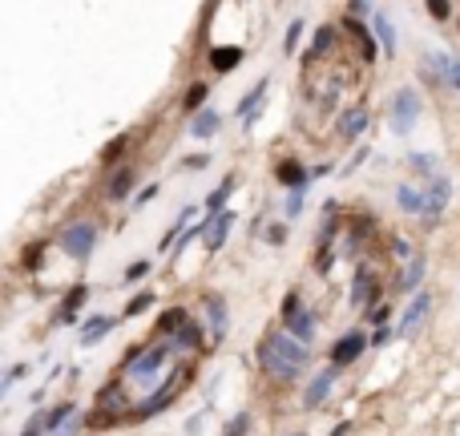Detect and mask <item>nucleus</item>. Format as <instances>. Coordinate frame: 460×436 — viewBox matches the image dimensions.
<instances>
[{
  "label": "nucleus",
  "instance_id": "obj_1",
  "mask_svg": "<svg viewBox=\"0 0 460 436\" xmlns=\"http://www.w3.org/2000/svg\"><path fill=\"white\" fill-rule=\"evenodd\" d=\"M259 363L271 368L274 376H299V368L307 363V348L303 339L291 344V336H267L259 344Z\"/></svg>",
  "mask_w": 460,
  "mask_h": 436
},
{
  "label": "nucleus",
  "instance_id": "obj_2",
  "mask_svg": "<svg viewBox=\"0 0 460 436\" xmlns=\"http://www.w3.org/2000/svg\"><path fill=\"white\" fill-rule=\"evenodd\" d=\"M448 198V182H436L428 194L424 190H412V186H400V206L408 214H436Z\"/></svg>",
  "mask_w": 460,
  "mask_h": 436
},
{
  "label": "nucleus",
  "instance_id": "obj_3",
  "mask_svg": "<svg viewBox=\"0 0 460 436\" xmlns=\"http://www.w3.org/2000/svg\"><path fill=\"white\" fill-rule=\"evenodd\" d=\"M416 117H420V97H416V89H400L396 101H392V129H396V134H408Z\"/></svg>",
  "mask_w": 460,
  "mask_h": 436
},
{
  "label": "nucleus",
  "instance_id": "obj_4",
  "mask_svg": "<svg viewBox=\"0 0 460 436\" xmlns=\"http://www.w3.org/2000/svg\"><path fill=\"white\" fill-rule=\"evenodd\" d=\"M93 243H97V230L89 223H77V226H69L61 235V247H65V255H73V259H85L89 250H93Z\"/></svg>",
  "mask_w": 460,
  "mask_h": 436
},
{
  "label": "nucleus",
  "instance_id": "obj_5",
  "mask_svg": "<svg viewBox=\"0 0 460 436\" xmlns=\"http://www.w3.org/2000/svg\"><path fill=\"white\" fill-rule=\"evenodd\" d=\"M190 380V368H178L174 376H170V384L166 388H158V392H154V400H149V404H141V416H149V412H158V408H166V404H170V400H174V392L182 384H186Z\"/></svg>",
  "mask_w": 460,
  "mask_h": 436
},
{
  "label": "nucleus",
  "instance_id": "obj_6",
  "mask_svg": "<svg viewBox=\"0 0 460 436\" xmlns=\"http://www.w3.org/2000/svg\"><path fill=\"white\" fill-rule=\"evenodd\" d=\"M368 348V339L360 336V331H351V336H343L331 348V363H351V360H360V351Z\"/></svg>",
  "mask_w": 460,
  "mask_h": 436
},
{
  "label": "nucleus",
  "instance_id": "obj_7",
  "mask_svg": "<svg viewBox=\"0 0 460 436\" xmlns=\"http://www.w3.org/2000/svg\"><path fill=\"white\" fill-rule=\"evenodd\" d=\"M162 363H166V348H154V351H146V356H141V360L134 363V380H149V376L158 372Z\"/></svg>",
  "mask_w": 460,
  "mask_h": 436
},
{
  "label": "nucleus",
  "instance_id": "obj_8",
  "mask_svg": "<svg viewBox=\"0 0 460 436\" xmlns=\"http://www.w3.org/2000/svg\"><path fill=\"white\" fill-rule=\"evenodd\" d=\"M375 295H380L375 279L368 271H360V275H355V283H351V303H372Z\"/></svg>",
  "mask_w": 460,
  "mask_h": 436
},
{
  "label": "nucleus",
  "instance_id": "obj_9",
  "mask_svg": "<svg viewBox=\"0 0 460 436\" xmlns=\"http://www.w3.org/2000/svg\"><path fill=\"white\" fill-rule=\"evenodd\" d=\"M331 380H336V372L315 376V384L307 388V400H303V404H307V408H319V404H323V396L331 392Z\"/></svg>",
  "mask_w": 460,
  "mask_h": 436
},
{
  "label": "nucleus",
  "instance_id": "obj_10",
  "mask_svg": "<svg viewBox=\"0 0 460 436\" xmlns=\"http://www.w3.org/2000/svg\"><path fill=\"white\" fill-rule=\"evenodd\" d=\"M424 315H428V295H416L412 299V307H408V315H404V324H400V331L408 336V331H416V324H420Z\"/></svg>",
  "mask_w": 460,
  "mask_h": 436
},
{
  "label": "nucleus",
  "instance_id": "obj_11",
  "mask_svg": "<svg viewBox=\"0 0 460 436\" xmlns=\"http://www.w3.org/2000/svg\"><path fill=\"white\" fill-rule=\"evenodd\" d=\"M230 223H235V218H230V211L226 214H218V218H214V226H210V238H206V247L210 250H218L226 243V235H230Z\"/></svg>",
  "mask_w": 460,
  "mask_h": 436
},
{
  "label": "nucleus",
  "instance_id": "obj_12",
  "mask_svg": "<svg viewBox=\"0 0 460 436\" xmlns=\"http://www.w3.org/2000/svg\"><path fill=\"white\" fill-rule=\"evenodd\" d=\"M274 174H279V182H283V186H303V182H307V174H303V166L299 162H279V170H274Z\"/></svg>",
  "mask_w": 460,
  "mask_h": 436
},
{
  "label": "nucleus",
  "instance_id": "obj_13",
  "mask_svg": "<svg viewBox=\"0 0 460 436\" xmlns=\"http://www.w3.org/2000/svg\"><path fill=\"white\" fill-rule=\"evenodd\" d=\"M238 61H242V49H235V45H230V49H214V53H210V65L218 69V73L235 69Z\"/></svg>",
  "mask_w": 460,
  "mask_h": 436
},
{
  "label": "nucleus",
  "instance_id": "obj_14",
  "mask_svg": "<svg viewBox=\"0 0 460 436\" xmlns=\"http://www.w3.org/2000/svg\"><path fill=\"white\" fill-rule=\"evenodd\" d=\"M109 327H113V319H105V315H97V319H89L85 324V336H81V344H97V339H105L109 336Z\"/></svg>",
  "mask_w": 460,
  "mask_h": 436
},
{
  "label": "nucleus",
  "instance_id": "obj_15",
  "mask_svg": "<svg viewBox=\"0 0 460 436\" xmlns=\"http://www.w3.org/2000/svg\"><path fill=\"white\" fill-rule=\"evenodd\" d=\"M287 324H291V336L295 339H303V344H311V336H315V319L307 312H299L295 319H287Z\"/></svg>",
  "mask_w": 460,
  "mask_h": 436
},
{
  "label": "nucleus",
  "instance_id": "obj_16",
  "mask_svg": "<svg viewBox=\"0 0 460 436\" xmlns=\"http://www.w3.org/2000/svg\"><path fill=\"white\" fill-rule=\"evenodd\" d=\"M375 37H380V45H384V49H387V57L396 53V28H392V21H387L384 13L375 16Z\"/></svg>",
  "mask_w": 460,
  "mask_h": 436
},
{
  "label": "nucleus",
  "instance_id": "obj_17",
  "mask_svg": "<svg viewBox=\"0 0 460 436\" xmlns=\"http://www.w3.org/2000/svg\"><path fill=\"white\" fill-rule=\"evenodd\" d=\"M363 125H368V113H363V110H351V113H343V122H339V134H343V137H355Z\"/></svg>",
  "mask_w": 460,
  "mask_h": 436
},
{
  "label": "nucleus",
  "instance_id": "obj_18",
  "mask_svg": "<svg viewBox=\"0 0 460 436\" xmlns=\"http://www.w3.org/2000/svg\"><path fill=\"white\" fill-rule=\"evenodd\" d=\"M186 327V312L182 307H170V312H162V319H158V331H182Z\"/></svg>",
  "mask_w": 460,
  "mask_h": 436
},
{
  "label": "nucleus",
  "instance_id": "obj_19",
  "mask_svg": "<svg viewBox=\"0 0 460 436\" xmlns=\"http://www.w3.org/2000/svg\"><path fill=\"white\" fill-rule=\"evenodd\" d=\"M214 129H218V113H214V110H202L198 117H194V137H210Z\"/></svg>",
  "mask_w": 460,
  "mask_h": 436
},
{
  "label": "nucleus",
  "instance_id": "obj_20",
  "mask_svg": "<svg viewBox=\"0 0 460 436\" xmlns=\"http://www.w3.org/2000/svg\"><path fill=\"white\" fill-rule=\"evenodd\" d=\"M202 344V327L198 324H186L182 331H178V348H198Z\"/></svg>",
  "mask_w": 460,
  "mask_h": 436
},
{
  "label": "nucleus",
  "instance_id": "obj_21",
  "mask_svg": "<svg viewBox=\"0 0 460 436\" xmlns=\"http://www.w3.org/2000/svg\"><path fill=\"white\" fill-rule=\"evenodd\" d=\"M129 186H134V170H122V174L113 178L109 194H113V198H125V194H129Z\"/></svg>",
  "mask_w": 460,
  "mask_h": 436
},
{
  "label": "nucleus",
  "instance_id": "obj_22",
  "mask_svg": "<svg viewBox=\"0 0 460 436\" xmlns=\"http://www.w3.org/2000/svg\"><path fill=\"white\" fill-rule=\"evenodd\" d=\"M348 28H351V37L360 41V49H363V57H368V61H372V57H375V45H372V37H368V33H363V28L355 25V21H351Z\"/></svg>",
  "mask_w": 460,
  "mask_h": 436
},
{
  "label": "nucleus",
  "instance_id": "obj_23",
  "mask_svg": "<svg viewBox=\"0 0 460 436\" xmlns=\"http://www.w3.org/2000/svg\"><path fill=\"white\" fill-rule=\"evenodd\" d=\"M97 400H101V408H122V404H125V400H122V388H117V384H109Z\"/></svg>",
  "mask_w": 460,
  "mask_h": 436
},
{
  "label": "nucleus",
  "instance_id": "obj_24",
  "mask_svg": "<svg viewBox=\"0 0 460 436\" xmlns=\"http://www.w3.org/2000/svg\"><path fill=\"white\" fill-rule=\"evenodd\" d=\"M149 303H154V295H149V291H141V295H134V299L125 303V315H141Z\"/></svg>",
  "mask_w": 460,
  "mask_h": 436
},
{
  "label": "nucleus",
  "instance_id": "obj_25",
  "mask_svg": "<svg viewBox=\"0 0 460 436\" xmlns=\"http://www.w3.org/2000/svg\"><path fill=\"white\" fill-rule=\"evenodd\" d=\"M206 307H210L214 331H218V336H226V312H223V303H218V299H210V303H206Z\"/></svg>",
  "mask_w": 460,
  "mask_h": 436
},
{
  "label": "nucleus",
  "instance_id": "obj_26",
  "mask_svg": "<svg viewBox=\"0 0 460 436\" xmlns=\"http://www.w3.org/2000/svg\"><path fill=\"white\" fill-rule=\"evenodd\" d=\"M202 101H206V85H190V89H186V110L194 113Z\"/></svg>",
  "mask_w": 460,
  "mask_h": 436
},
{
  "label": "nucleus",
  "instance_id": "obj_27",
  "mask_svg": "<svg viewBox=\"0 0 460 436\" xmlns=\"http://www.w3.org/2000/svg\"><path fill=\"white\" fill-rule=\"evenodd\" d=\"M65 416H73V404H61V408H53L49 416H45V428H57V424H61Z\"/></svg>",
  "mask_w": 460,
  "mask_h": 436
},
{
  "label": "nucleus",
  "instance_id": "obj_28",
  "mask_svg": "<svg viewBox=\"0 0 460 436\" xmlns=\"http://www.w3.org/2000/svg\"><path fill=\"white\" fill-rule=\"evenodd\" d=\"M85 295H89L85 287H73V291H69V303H65V315H73L77 307H81V303H85Z\"/></svg>",
  "mask_w": 460,
  "mask_h": 436
},
{
  "label": "nucleus",
  "instance_id": "obj_29",
  "mask_svg": "<svg viewBox=\"0 0 460 436\" xmlns=\"http://www.w3.org/2000/svg\"><path fill=\"white\" fill-rule=\"evenodd\" d=\"M247 424H250L247 412H242V416H235V420L226 424V436H247Z\"/></svg>",
  "mask_w": 460,
  "mask_h": 436
},
{
  "label": "nucleus",
  "instance_id": "obj_30",
  "mask_svg": "<svg viewBox=\"0 0 460 436\" xmlns=\"http://www.w3.org/2000/svg\"><path fill=\"white\" fill-rule=\"evenodd\" d=\"M327 49H331V28H319V33H315V49H311V57H315V53H327Z\"/></svg>",
  "mask_w": 460,
  "mask_h": 436
},
{
  "label": "nucleus",
  "instance_id": "obj_31",
  "mask_svg": "<svg viewBox=\"0 0 460 436\" xmlns=\"http://www.w3.org/2000/svg\"><path fill=\"white\" fill-rule=\"evenodd\" d=\"M428 13H432L436 21H448V16H452V9H448V0H428Z\"/></svg>",
  "mask_w": 460,
  "mask_h": 436
},
{
  "label": "nucleus",
  "instance_id": "obj_32",
  "mask_svg": "<svg viewBox=\"0 0 460 436\" xmlns=\"http://www.w3.org/2000/svg\"><path fill=\"white\" fill-rule=\"evenodd\" d=\"M299 312H303V303H299V295H287V299H283V319H295Z\"/></svg>",
  "mask_w": 460,
  "mask_h": 436
},
{
  "label": "nucleus",
  "instance_id": "obj_33",
  "mask_svg": "<svg viewBox=\"0 0 460 436\" xmlns=\"http://www.w3.org/2000/svg\"><path fill=\"white\" fill-rule=\"evenodd\" d=\"M125 142H129V137H117L113 146H105V154H101V162H113V158H117V154L125 150Z\"/></svg>",
  "mask_w": 460,
  "mask_h": 436
},
{
  "label": "nucleus",
  "instance_id": "obj_34",
  "mask_svg": "<svg viewBox=\"0 0 460 436\" xmlns=\"http://www.w3.org/2000/svg\"><path fill=\"white\" fill-rule=\"evenodd\" d=\"M299 33H303V25H299V21H291V28H287V41H283V49H287V53L295 49V41H299Z\"/></svg>",
  "mask_w": 460,
  "mask_h": 436
},
{
  "label": "nucleus",
  "instance_id": "obj_35",
  "mask_svg": "<svg viewBox=\"0 0 460 436\" xmlns=\"http://www.w3.org/2000/svg\"><path fill=\"white\" fill-rule=\"evenodd\" d=\"M424 275V262H412L408 267V275H404V287H416V279Z\"/></svg>",
  "mask_w": 460,
  "mask_h": 436
},
{
  "label": "nucleus",
  "instance_id": "obj_36",
  "mask_svg": "<svg viewBox=\"0 0 460 436\" xmlns=\"http://www.w3.org/2000/svg\"><path fill=\"white\" fill-rule=\"evenodd\" d=\"M226 194H230V182L214 190V198H210V211H218V206H223V202H226Z\"/></svg>",
  "mask_w": 460,
  "mask_h": 436
},
{
  "label": "nucleus",
  "instance_id": "obj_37",
  "mask_svg": "<svg viewBox=\"0 0 460 436\" xmlns=\"http://www.w3.org/2000/svg\"><path fill=\"white\" fill-rule=\"evenodd\" d=\"M149 271V262H134V267H125V279H141Z\"/></svg>",
  "mask_w": 460,
  "mask_h": 436
},
{
  "label": "nucleus",
  "instance_id": "obj_38",
  "mask_svg": "<svg viewBox=\"0 0 460 436\" xmlns=\"http://www.w3.org/2000/svg\"><path fill=\"white\" fill-rule=\"evenodd\" d=\"M37 262H41V247H33L25 255V267H28V271H37Z\"/></svg>",
  "mask_w": 460,
  "mask_h": 436
},
{
  "label": "nucleus",
  "instance_id": "obj_39",
  "mask_svg": "<svg viewBox=\"0 0 460 436\" xmlns=\"http://www.w3.org/2000/svg\"><path fill=\"white\" fill-rule=\"evenodd\" d=\"M448 81H452V85L460 89V61H452V65H448Z\"/></svg>",
  "mask_w": 460,
  "mask_h": 436
},
{
  "label": "nucleus",
  "instance_id": "obj_40",
  "mask_svg": "<svg viewBox=\"0 0 460 436\" xmlns=\"http://www.w3.org/2000/svg\"><path fill=\"white\" fill-rule=\"evenodd\" d=\"M299 211H303V198H299V194H295V198L287 202V214H291V218H295V214H299Z\"/></svg>",
  "mask_w": 460,
  "mask_h": 436
},
{
  "label": "nucleus",
  "instance_id": "obj_41",
  "mask_svg": "<svg viewBox=\"0 0 460 436\" xmlns=\"http://www.w3.org/2000/svg\"><path fill=\"white\" fill-rule=\"evenodd\" d=\"M351 13H368V0H351Z\"/></svg>",
  "mask_w": 460,
  "mask_h": 436
}]
</instances>
